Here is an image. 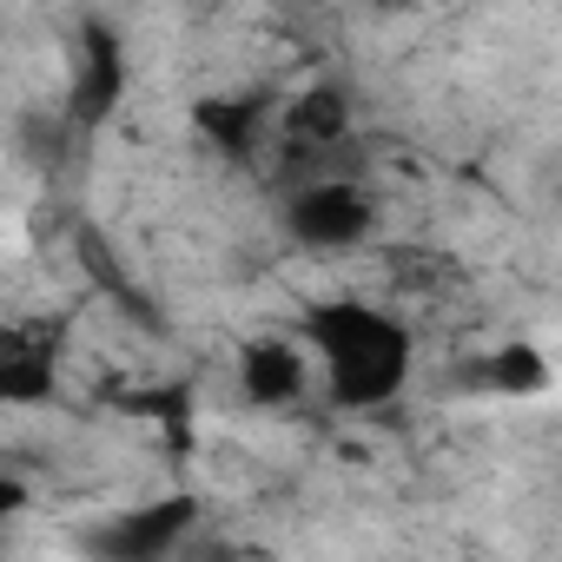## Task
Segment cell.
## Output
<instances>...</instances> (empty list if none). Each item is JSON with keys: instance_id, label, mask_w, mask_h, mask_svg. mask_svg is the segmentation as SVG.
<instances>
[{"instance_id": "6da1fadb", "label": "cell", "mask_w": 562, "mask_h": 562, "mask_svg": "<svg viewBox=\"0 0 562 562\" xmlns=\"http://www.w3.org/2000/svg\"><path fill=\"white\" fill-rule=\"evenodd\" d=\"M312 358V378L318 391L338 404V411H384L404 397L411 384V364H417V338L404 325L397 305H378V299H358V292H331L318 299L299 331H292Z\"/></svg>"}]
</instances>
